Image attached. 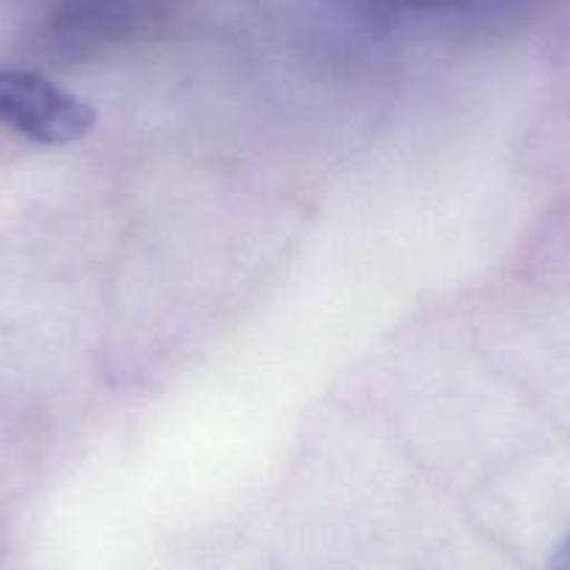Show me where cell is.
<instances>
[{"label": "cell", "instance_id": "cell-1", "mask_svg": "<svg viewBox=\"0 0 570 570\" xmlns=\"http://www.w3.org/2000/svg\"><path fill=\"white\" fill-rule=\"evenodd\" d=\"M96 112L37 70L0 68V124L42 146H68L92 129Z\"/></svg>", "mask_w": 570, "mask_h": 570}, {"label": "cell", "instance_id": "cell-3", "mask_svg": "<svg viewBox=\"0 0 570 570\" xmlns=\"http://www.w3.org/2000/svg\"><path fill=\"white\" fill-rule=\"evenodd\" d=\"M551 570H570V537L562 542V548L557 551V557H553Z\"/></svg>", "mask_w": 570, "mask_h": 570}, {"label": "cell", "instance_id": "cell-2", "mask_svg": "<svg viewBox=\"0 0 570 570\" xmlns=\"http://www.w3.org/2000/svg\"><path fill=\"white\" fill-rule=\"evenodd\" d=\"M383 9L405 14H451L481 7L484 0H375Z\"/></svg>", "mask_w": 570, "mask_h": 570}]
</instances>
